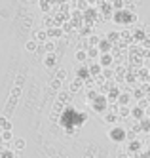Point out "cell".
<instances>
[{
	"instance_id": "cell-24",
	"label": "cell",
	"mask_w": 150,
	"mask_h": 158,
	"mask_svg": "<svg viewBox=\"0 0 150 158\" xmlns=\"http://www.w3.org/2000/svg\"><path fill=\"white\" fill-rule=\"evenodd\" d=\"M131 95H133V99L137 101V103H139V101H143V99H146V95H144V92H143L141 88H135Z\"/></svg>"
},
{
	"instance_id": "cell-38",
	"label": "cell",
	"mask_w": 150,
	"mask_h": 158,
	"mask_svg": "<svg viewBox=\"0 0 150 158\" xmlns=\"http://www.w3.org/2000/svg\"><path fill=\"white\" fill-rule=\"evenodd\" d=\"M141 48L144 50V52H150V35L143 40V44H141Z\"/></svg>"
},
{
	"instance_id": "cell-19",
	"label": "cell",
	"mask_w": 150,
	"mask_h": 158,
	"mask_svg": "<svg viewBox=\"0 0 150 158\" xmlns=\"http://www.w3.org/2000/svg\"><path fill=\"white\" fill-rule=\"evenodd\" d=\"M112 48H114V46H112L107 38H103L101 44H99V52H101V53H112Z\"/></svg>"
},
{
	"instance_id": "cell-26",
	"label": "cell",
	"mask_w": 150,
	"mask_h": 158,
	"mask_svg": "<svg viewBox=\"0 0 150 158\" xmlns=\"http://www.w3.org/2000/svg\"><path fill=\"white\" fill-rule=\"evenodd\" d=\"M38 6H40V10H42V14H44V15H48V14L51 12V8H53L51 2H44V0H42V2H38Z\"/></svg>"
},
{
	"instance_id": "cell-20",
	"label": "cell",
	"mask_w": 150,
	"mask_h": 158,
	"mask_svg": "<svg viewBox=\"0 0 150 158\" xmlns=\"http://www.w3.org/2000/svg\"><path fill=\"white\" fill-rule=\"evenodd\" d=\"M118 120H120V116L114 114V112H107V114H105V122L108 124V126H116Z\"/></svg>"
},
{
	"instance_id": "cell-5",
	"label": "cell",
	"mask_w": 150,
	"mask_h": 158,
	"mask_svg": "<svg viewBox=\"0 0 150 158\" xmlns=\"http://www.w3.org/2000/svg\"><path fill=\"white\" fill-rule=\"evenodd\" d=\"M97 63L103 67V69H114V53H101Z\"/></svg>"
},
{
	"instance_id": "cell-35",
	"label": "cell",
	"mask_w": 150,
	"mask_h": 158,
	"mask_svg": "<svg viewBox=\"0 0 150 158\" xmlns=\"http://www.w3.org/2000/svg\"><path fill=\"white\" fill-rule=\"evenodd\" d=\"M65 78H67V71H65V69H59V71L55 73V80H61V82H63Z\"/></svg>"
},
{
	"instance_id": "cell-8",
	"label": "cell",
	"mask_w": 150,
	"mask_h": 158,
	"mask_svg": "<svg viewBox=\"0 0 150 158\" xmlns=\"http://www.w3.org/2000/svg\"><path fill=\"white\" fill-rule=\"evenodd\" d=\"M120 95H122L120 88H118V86H116V88H112L110 92L107 94V101H108V105H114V103L118 105V99H120Z\"/></svg>"
},
{
	"instance_id": "cell-2",
	"label": "cell",
	"mask_w": 150,
	"mask_h": 158,
	"mask_svg": "<svg viewBox=\"0 0 150 158\" xmlns=\"http://www.w3.org/2000/svg\"><path fill=\"white\" fill-rule=\"evenodd\" d=\"M107 135H108V139L112 141V143H124V141H128V130H125L124 126H110L108 128V131H107Z\"/></svg>"
},
{
	"instance_id": "cell-31",
	"label": "cell",
	"mask_w": 150,
	"mask_h": 158,
	"mask_svg": "<svg viewBox=\"0 0 150 158\" xmlns=\"http://www.w3.org/2000/svg\"><path fill=\"white\" fill-rule=\"evenodd\" d=\"M139 124H141V130H143V131H146V133H150V116H146V118H143V120H141Z\"/></svg>"
},
{
	"instance_id": "cell-4",
	"label": "cell",
	"mask_w": 150,
	"mask_h": 158,
	"mask_svg": "<svg viewBox=\"0 0 150 158\" xmlns=\"http://www.w3.org/2000/svg\"><path fill=\"white\" fill-rule=\"evenodd\" d=\"M74 78H78V80H82V82L89 80V78H93V76H91V73H89L87 63H86V65H78V67H76V76H74Z\"/></svg>"
},
{
	"instance_id": "cell-18",
	"label": "cell",
	"mask_w": 150,
	"mask_h": 158,
	"mask_svg": "<svg viewBox=\"0 0 150 158\" xmlns=\"http://www.w3.org/2000/svg\"><path fill=\"white\" fill-rule=\"evenodd\" d=\"M131 101H133V95L131 94H122L120 99H118V105L120 107H131Z\"/></svg>"
},
{
	"instance_id": "cell-44",
	"label": "cell",
	"mask_w": 150,
	"mask_h": 158,
	"mask_svg": "<svg viewBox=\"0 0 150 158\" xmlns=\"http://www.w3.org/2000/svg\"><path fill=\"white\" fill-rule=\"evenodd\" d=\"M144 57H148V59H150V52H146V55H144Z\"/></svg>"
},
{
	"instance_id": "cell-1",
	"label": "cell",
	"mask_w": 150,
	"mask_h": 158,
	"mask_svg": "<svg viewBox=\"0 0 150 158\" xmlns=\"http://www.w3.org/2000/svg\"><path fill=\"white\" fill-rule=\"evenodd\" d=\"M137 19H139V17H137V14H131V12H128V10L114 12V15H112V21L116 25H122V27H131Z\"/></svg>"
},
{
	"instance_id": "cell-25",
	"label": "cell",
	"mask_w": 150,
	"mask_h": 158,
	"mask_svg": "<svg viewBox=\"0 0 150 158\" xmlns=\"http://www.w3.org/2000/svg\"><path fill=\"white\" fill-rule=\"evenodd\" d=\"M87 57H89V61L99 59V57H101V52H99V48H87Z\"/></svg>"
},
{
	"instance_id": "cell-22",
	"label": "cell",
	"mask_w": 150,
	"mask_h": 158,
	"mask_svg": "<svg viewBox=\"0 0 150 158\" xmlns=\"http://www.w3.org/2000/svg\"><path fill=\"white\" fill-rule=\"evenodd\" d=\"M14 147H15L14 151H17V152H23V151H25V147H27V141L23 139V137H15V141H14Z\"/></svg>"
},
{
	"instance_id": "cell-30",
	"label": "cell",
	"mask_w": 150,
	"mask_h": 158,
	"mask_svg": "<svg viewBox=\"0 0 150 158\" xmlns=\"http://www.w3.org/2000/svg\"><path fill=\"white\" fill-rule=\"evenodd\" d=\"M0 135H2V141H4V143L15 141V137H14V131H0Z\"/></svg>"
},
{
	"instance_id": "cell-34",
	"label": "cell",
	"mask_w": 150,
	"mask_h": 158,
	"mask_svg": "<svg viewBox=\"0 0 150 158\" xmlns=\"http://www.w3.org/2000/svg\"><path fill=\"white\" fill-rule=\"evenodd\" d=\"M0 158H17L15 151H0Z\"/></svg>"
},
{
	"instance_id": "cell-9",
	"label": "cell",
	"mask_w": 150,
	"mask_h": 158,
	"mask_svg": "<svg viewBox=\"0 0 150 158\" xmlns=\"http://www.w3.org/2000/svg\"><path fill=\"white\" fill-rule=\"evenodd\" d=\"M148 36V32L144 31V29H141V27H137L135 31H133V42H137V46H141L143 44V40Z\"/></svg>"
},
{
	"instance_id": "cell-3",
	"label": "cell",
	"mask_w": 150,
	"mask_h": 158,
	"mask_svg": "<svg viewBox=\"0 0 150 158\" xmlns=\"http://www.w3.org/2000/svg\"><path fill=\"white\" fill-rule=\"evenodd\" d=\"M91 110H95L99 112V114H107V112L110 110V105H108V101H107V95H97L95 101H91Z\"/></svg>"
},
{
	"instance_id": "cell-7",
	"label": "cell",
	"mask_w": 150,
	"mask_h": 158,
	"mask_svg": "<svg viewBox=\"0 0 150 158\" xmlns=\"http://www.w3.org/2000/svg\"><path fill=\"white\" fill-rule=\"evenodd\" d=\"M68 17H71L68 21H71V23L74 25V29H78L80 25L84 23V21H82V19H84V14H82V12H78V10H72V12L68 14Z\"/></svg>"
},
{
	"instance_id": "cell-43",
	"label": "cell",
	"mask_w": 150,
	"mask_h": 158,
	"mask_svg": "<svg viewBox=\"0 0 150 158\" xmlns=\"http://www.w3.org/2000/svg\"><path fill=\"white\" fill-rule=\"evenodd\" d=\"M139 156H143V158H150V151H148V152H144V154H139Z\"/></svg>"
},
{
	"instance_id": "cell-29",
	"label": "cell",
	"mask_w": 150,
	"mask_h": 158,
	"mask_svg": "<svg viewBox=\"0 0 150 158\" xmlns=\"http://www.w3.org/2000/svg\"><path fill=\"white\" fill-rule=\"evenodd\" d=\"M103 78H105L107 82H110V80H114V69H103V74H101Z\"/></svg>"
},
{
	"instance_id": "cell-45",
	"label": "cell",
	"mask_w": 150,
	"mask_h": 158,
	"mask_svg": "<svg viewBox=\"0 0 150 158\" xmlns=\"http://www.w3.org/2000/svg\"><path fill=\"white\" fill-rule=\"evenodd\" d=\"M2 143H4V141H2V135H0V145H2Z\"/></svg>"
},
{
	"instance_id": "cell-11",
	"label": "cell",
	"mask_w": 150,
	"mask_h": 158,
	"mask_svg": "<svg viewBox=\"0 0 150 158\" xmlns=\"http://www.w3.org/2000/svg\"><path fill=\"white\" fill-rule=\"evenodd\" d=\"M74 59H76V65H86V63L89 61V57H87V50H76Z\"/></svg>"
},
{
	"instance_id": "cell-6",
	"label": "cell",
	"mask_w": 150,
	"mask_h": 158,
	"mask_svg": "<svg viewBox=\"0 0 150 158\" xmlns=\"http://www.w3.org/2000/svg\"><path fill=\"white\" fill-rule=\"evenodd\" d=\"M32 40L38 44V46H44L46 42H48V31L46 29H38V31H34V35H32Z\"/></svg>"
},
{
	"instance_id": "cell-28",
	"label": "cell",
	"mask_w": 150,
	"mask_h": 158,
	"mask_svg": "<svg viewBox=\"0 0 150 158\" xmlns=\"http://www.w3.org/2000/svg\"><path fill=\"white\" fill-rule=\"evenodd\" d=\"M128 149H129V152L135 154V151H141V149H143V143H141V141H137V143L131 141V143H128Z\"/></svg>"
},
{
	"instance_id": "cell-41",
	"label": "cell",
	"mask_w": 150,
	"mask_h": 158,
	"mask_svg": "<svg viewBox=\"0 0 150 158\" xmlns=\"http://www.w3.org/2000/svg\"><path fill=\"white\" fill-rule=\"evenodd\" d=\"M53 89H61V86H63V82L61 80H55V78H53V80H51V84H50Z\"/></svg>"
},
{
	"instance_id": "cell-40",
	"label": "cell",
	"mask_w": 150,
	"mask_h": 158,
	"mask_svg": "<svg viewBox=\"0 0 150 158\" xmlns=\"http://www.w3.org/2000/svg\"><path fill=\"white\" fill-rule=\"evenodd\" d=\"M61 29H63V32H71V31L74 29V25L71 23V21H67V23H65V25H63Z\"/></svg>"
},
{
	"instance_id": "cell-12",
	"label": "cell",
	"mask_w": 150,
	"mask_h": 158,
	"mask_svg": "<svg viewBox=\"0 0 150 158\" xmlns=\"http://www.w3.org/2000/svg\"><path fill=\"white\" fill-rule=\"evenodd\" d=\"M63 35H65V32H63L61 27H51V29H48V38L53 40V42H55L57 38H61Z\"/></svg>"
},
{
	"instance_id": "cell-39",
	"label": "cell",
	"mask_w": 150,
	"mask_h": 158,
	"mask_svg": "<svg viewBox=\"0 0 150 158\" xmlns=\"http://www.w3.org/2000/svg\"><path fill=\"white\" fill-rule=\"evenodd\" d=\"M80 32H82V36H91L89 32H91V25H84L82 29H80Z\"/></svg>"
},
{
	"instance_id": "cell-23",
	"label": "cell",
	"mask_w": 150,
	"mask_h": 158,
	"mask_svg": "<svg viewBox=\"0 0 150 158\" xmlns=\"http://www.w3.org/2000/svg\"><path fill=\"white\" fill-rule=\"evenodd\" d=\"M118 116H120V120L122 118H129L131 116V107H120L118 105Z\"/></svg>"
},
{
	"instance_id": "cell-16",
	"label": "cell",
	"mask_w": 150,
	"mask_h": 158,
	"mask_svg": "<svg viewBox=\"0 0 150 158\" xmlns=\"http://www.w3.org/2000/svg\"><path fill=\"white\" fill-rule=\"evenodd\" d=\"M82 88H84V82H82V80H78V78H74V80L68 84V92H71V94H78Z\"/></svg>"
},
{
	"instance_id": "cell-33",
	"label": "cell",
	"mask_w": 150,
	"mask_h": 158,
	"mask_svg": "<svg viewBox=\"0 0 150 158\" xmlns=\"http://www.w3.org/2000/svg\"><path fill=\"white\" fill-rule=\"evenodd\" d=\"M36 48H38V44L34 42V40H29V42L25 44V50H27L29 53H34V52H36Z\"/></svg>"
},
{
	"instance_id": "cell-36",
	"label": "cell",
	"mask_w": 150,
	"mask_h": 158,
	"mask_svg": "<svg viewBox=\"0 0 150 158\" xmlns=\"http://www.w3.org/2000/svg\"><path fill=\"white\" fill-rule=\"evenodd\" d=\"M137 107H141L143 110H146V109H150V99L146 97V99H143V101H139V103H137Z\"/></svg>"
},
{
	"instance_id": "cell-32",
	"label": "cell",
	"mask_w": 150,
	"mask_h": 158,
	"mask_svg": "<svg viewBox=\"0 0 150 158\" xmlns=\"http://www.w3.org/2000/svg\"><path fill=\"white\" fill-rule=\"evenodd\" d=\"M112 8H114V12H122V10H125V2L124 0H114Z\"/></svg>"
},
{
	"instance_id": "cell-42",
	"label": "cell",
	"mask_w": 150,
	"mask_h": 158,
	"mask_svg": "<svg viewBox=\"0 0 150 158\" xmlns=\"http://www.w3.org/2000/svg\"><path fill=\"white\" fill-rule=\"evenodd\" d=\"M135 135H137V133H135L133 130H131V131H128V143H131V141H135Z\"/></svg>"
},
{
	"instance_id": "cell-37",
	"label": "cell",
	"mask_w": 150,
	"mask_h": 158,
	"mask_svg": "<svg viewBox=\"0 0 150 158\" xmlns=\"http://www.w3.org/2000/svg\"><path fill=\"white\" fill-rule=\"evenodd\" d=\"M8 124H10V120L6 116H0V131H4L8 128Z\"/></svg>"
},
{
	"instance_id": "cell-21",
	"label": "cell",
	"mask_w": 150,
	"mask_h": 158,
	"mask_svg": "<svg viewBox=\"0 0 150 158\" xmlns=\"http://www.w3.org/2000/svg\"><path fill=\"white\" fill-rule=\"evenodd\" d=\"M103 36H97V35H91L87 38V48H99V44H101Z\"/></svg>"
},
{
	"instance_id": "cell-14",
	"label": "cell",
	"mask_w": 150,
	"mask_h": 158,
	"mask_svg": "<svg viewBox=\"0 0 150 158\" xmlns=\"http://www.w3.org/2000/svg\"><path fill=\"white\" fill-rule=\"evenodd\" d=\"M87 67H89V73H91V76H93V78H97V76L103 74V67H101L99 63H91V61H87Z\"/></svg>"
},
{
	"instance_id": "cell-13",
	"label": "cell",
	"mask_w": 150,
	"mask_h": 158,
	"mask_svg": "<svg viewBox=\"0 0 150 158\" xmlns=\"http://www.w3.org/2000/svg\"><path fill=\"white\" fill-rule=\"evenodd\" d=\"M55 63H57V55L55 53H46L44 55V67L46 69H53Z\"/></svg>"
},
{
	"instance_id": "cell-17",
	"label": "cell",
	"mask_w": 150,
	"mask_h": 158,
	"mask_svg": "<svg viewBox=\"0 0 150 158\" xmlns=\"http://www.w3.org/2000/svg\"><path fill=\"white\" fill-rule=\"evenodd\" d=\"M107 40H108V42L112 44V46H114V44H120L122 35H120L118 31H110V32H107Z\"/></svg>"
},
{
	"instance_id": "cell-27",
	"label": "cell",
	"mask_w": 150,
	"mask_h": 158,
	"mask_svg": "<svg viewBox=\"0 0 150 158\" xmlns=\"http://www.w3.org/2000/svg\"><path fill=\"white\" fill-rule=\"evenodd\" d=\"M42 48H44V52H46V53H55V50H57V48H55V42H53V40H48V42H46Z\"/></svg>"
},
{
	"instance_id": "cell-15",
	"label": "cell",
	"mask_w": 150,
	"mask_h": 158,
	"mask_svg": "<svg viewBox=\"0 0 150 158\" xmlns=\"http://www.w3.org/2000/svg\"><path fill=\"white\" fill-rule=\"evenodd\" d=\"M91 8V2H87V0H76L74 2V10H78V12H87V10Z\"/></svg>"
},
{
	"instance_id": "cell-10",
	"label": "cell",
	"mask_w": 150,
	"mask_h": 158,
	"mask_svg": "<svg viewBox=\"0 0 150 158\" xmlns=\"http://www.w3.org/2000/svg\"><path fill=\"white\" fill-rule=\"evenodd\" d=\"M146 116H148V114H146V112H144L141 107H137V105L131 107V116H129V118H133V120H137V122H141V120L146 118Z\"/></svg>"
}]
</instances>
